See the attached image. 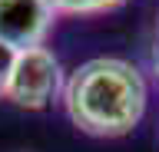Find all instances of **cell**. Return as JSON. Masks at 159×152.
Segmentation results:
<instances>
[{"label": "cell", "instance_id": "obj_1", "mask_svg": "<svg viewBox=\"0 0 159 152\" xmlns=\"http://www.w3.org/2000/svg\"><path fill=\"white\" fill-rule=\"evenodd\" d=\"M63 109L70 122L96 139H119L136 129L146 116V76L123 56H93L66 73Z\"/></svg>", "mask_w": 159, "mask_h": 152}, {"label": "cell", "instance_id": "obj_2", "mask_svg": "<svg viewBox=\"0 0 159 152\" xmlns=\"http://www.w3.org/2000/svg\"><path fill=\"white\" fill-rule=\"evenodd\" d=\"M63 83H66V73H63L60 60L53 56V50L30 46V50L17 53V63H13L3 99L13 102L17 109L40 112L63 96Z\"/></svg>", "mask_w": 159, "mask_h": 152}, {"label": "cell", "instance_id": "obj_3", "mask_svg": "<svg viewBox=\"0 0 159 152\" xmlns=\"http://www.w3.org/2000/svg\"><path fill=\"white\" fill-rule=\"evenodd\" d=\"M57 13L47 7V0H0V43L13 50L43 46Z\"/></svg>", "mask_w": 159, "mask_h": 152}, {"label": "cell", "instance_id": "obj_4", "mask_svg": "<svg viewBox=\"0 0 159 152\" xmlns=\"http://www.w3.org/2000/svg\"><path fill=\"white\" fill-rule=\"evenodd\" d=\"M119 3L126 0H47V7L53 13H66V17H93V13H106V10H116Z\"/></svg>", "mask_w": 159, "mask_h": 152}, {"label": "cell", "instance_id": "obj_5", "mask_svg": "<svg viewBox=\"0 0 159 152\" xmlns=\"http://www.w3.org/2000/svg\"><path fill=\"white\" fill-rule=\"evenodd\" d=\"M13 63H17V50L0 43V99L7 96V83H10V73H13Z\"/></svg>", "mask_w": 159, "mask_h": 152}, {"label": "cell", "instance_id": "obj_6", "mask_svg": "<svg viewBox=\"0 0 159 152\" xmlns=\"http://www.w3.org/2000/svg\"><path fill=\"white\" fill-rule=\"evenodd\" d=\"M152 73H156V80H159V43H156V56H152Z\"/></svg>", "mask_w": 159, "mask_h": 152}]
</instances>
